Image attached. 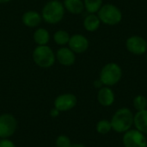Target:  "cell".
<instances>
[{
    "label": "cell",
    "instance_id": "6da1fadb",
    "mask_svg": "<svg viewBox=\"0 0 147 147\" xmlns=\"http://www.w3.org/2000/svg\"><path fill=\"white\" fill-rule=\"evenodd\" d=\"M134 115L132 111L127 108L120 109L115 112L112 120V129L117 133H126L130 130L134 124Z\"/></svg>",
    "mask_w": 147,
    "mask_h": 147
},
{
    "label": "cell",
    "instance_id": "7a4b0ae2",
    "mask_svg": "<svg viewBox=\"0 0 147 147\" xmlns=\"http://www.w3.org/2000/svg\"><path fill=\"white\" fill-rule=\"evenodd\" d=\"M65 15V7L58 0H51L46 3L42 9V18L48 23L59 22Z\"/></svg>",
    "mask_w": 147,
    "mask_h": 147
},
{
    "label": "cell",
    "instance_id": "3957f363",
    "mask_svg": "<svg viewBox=\"0 0 147 147\" xmlns=\"http://www.w3.org/2000/svg\"><path fill=\"white\" fill-rule=\"evenodd\" d=\"M122 71L121 66L114 62L105 65L100 72V80L103 85L112 86L116 84L121 78Z\"/></svg>",
    "mask_w": 147,
    "mask_h": 147
},
{
    "label": "cell",
    "instance_id": "277c9868",
    "mask_svg": "<svg viewBox=\"0 0 147 147\" xmlns=\"http://www.w3.org/2000/svg\"><path fill=\"white\" fill-rule=\"evenodd\" d=\"M98 17L102 22L107 25H116L122 20L121 9L114 4L108 3L101 7L98 11Z\"/></svg>",
    "mask_w": 147,
    "mask_h": 147
},
{
    "label": "cell",
    "instance_id": "5b68a950",
    "mask_svg": "<svg viewBox=\"0 0 147 147\" xmlns=\"http://www.w3.org/2000/svg\"><path fill=\"white\" fill-rule=\"evenodd\" d=\"M33 59L38 66L48 68L53 65L55 55L53 51L47 45L38 46L33 52Z\"/></svg>",
    "mask_w": 147,
    "mask_h": 147
},
{
    "label": "cell",
    "instance_id": "8992f818",
    "mask_svg": "<svg viewBox=\"0 0 147 147\" xmlns=\"http://www.w3.org/2000/svg\"><path fill=\"white\" fill-rule=\"evenodd\" d=\"M122 140L125 147H147V140L145 134L137 129L127 131Z\"/></svg>",
    "mask_w": 147,
    "mask_h": 147
},
{
    "label": "cell",
    "instance_id": "52a82bcc",
    "mask_svg": "<svg viewBox=\"0 0 147 147\" xmlns=\"http://www.w3.org/2000/svg\"><path fill=\"white\" fill-rule=\"evenodd\" d=\"M17 127V121L16 118L9 114H3L0 115V138L8 139L11 137Z\"/></svg>",
    "mask_w": 147,
    "mask_h": 147
},
{
    "label": "cell",
    "instance_id": "ba28073f",
    "mask_svg": "<svg viewBox=\"0 0 147 147\" xmlns=\"http://www.w3.org/2000/svg\"><path fill=\"white\" fill-rule=\"evenodd\" d=\"M126 47L135 55H142L147 52V41L140 36L134 35L127 40Z\"/></svg>",
    "mask_w": 147,
    "mask_h": 147
},
{
    "label": "cell",
    "instance_id": "9c48e42d",
    "mask_svg": "<svg viewBox=\"0 0 147 147\" xmlns=\"http://www.w3.org/2000/svg\"><path fill=\"white\" fill-rule=\"evenodd\" d=\"M77 97L73 94L66 93L59 96L54 101L55 108L59 111H68L73 109L77 104Z\"/></svg>",
    "mask_w": 147,
    "mask_h": 147
},
{
    "label": "cell",
    "instance_id": "30bf717a",
    "mask_svg": "<svg viewBox=\"0 0 147 147\" xmlns=\"http://www.w3.org/2000/svg\"><path fill=\"white\" fill-rule=\"evenodd\" d=\"M68 43L70 49L77 53H82L85 52L89 47L88 39L85 36L79 34H74L71 37H70Z\"/></svg>",
    "mask_w": 147,
    "mask_h": 147
},
{
    "label": "cell",
    "instance_id": "8fae6325",
    "mask_svg": "<svg viewBox=\"0 0 147 147\" xmlns=\"http://www.w3.org/2000/svg\"><path fill=\"white\" fill-rule=\"evenodd\" d=\"M56 58L61 65L65 66H70L73 65L76 60L74 52L68 47L59 48L56 53Z\"/></svg>",
    "mask_w": 147,
    "mask_h": 147
},
{
    "label": "cell",
    "instance_id": "7c38bea8",
    "mask_svg": "<svg viewBox=\"0 0 147 147\" xmlns=\"http://www.w3.org/2000/svg\"><path fill=\"white\" fill-rule=\"evenodd\" d=\"M97 100L99 103L104 107L111 106L115 102V93L108 86L102 87L98 91Z\"/></svg>",
    "mask_w": 147,
    "mask_h": 147
},
{
    "label": "cell",
    "instance_id": "4fadbf2b",
    "mask_svg": "<svg viewBox=\"0 0 147 147\" xmlns=\"http://www.w3.org/2000/svg\"><path fill=\"white\" fill-rule=\"evenodd\" d=\"M41 22V16L37 11H27L22 16V22L29 28L37 27Z\"/></svg>",
    "mask_w": 147,
    "mask_h": 147
},
{
    "label": "cell",
    "instance_id": "5bb4252c",
    "mask_svg": "<svg viewBox=\"0 0 147 147\" xmlns=\"http://www.w3.org/2000/svg\"><path fill=\"white\" fill-rule=\"evenodd\" d=\"M134 124L137 130L140 131L144 134H147V109L138 111L134 115Z\"/></svg>",
    "mask_w": 147,
    "mask_h": 147
},
{
    "label": "cell",
    "instance_id": "9a60e30c",
    "mask_svg": "<svg viewBox=\"0 0 147 147\" xmlns=\"http://www.w3.org/2000/svg\"><path fill=\"white\" fill-rule=\"evenodd\" d=\"M100 23H101V21L98 16L95 14L88 15L84 20V27L89 32H94L97 30L98 28L100 27Z\"/></svg>",
    "mask_w": 147,
    "mask_h": 147
},
{
    "label": "cell",
    "instance_id": "2e32d148",
    "mask_svg": "<svg viewBox=\"0 0 147 147\" xmlns=\"http://www.w3.org/2000/svg\"><path fill=\"white\" fill-rule=\"evenodd\" d=\"M65 8L71 14L78 15L83 12L84 4L82 0H65Z\"/></svg>",
    "mask_w": 147,
    "mask_h": 147
},
{
    "label": "cell",
    "instance_id": "e0dca14e",
    "mask_svg": "<svg viewBox=\"0 0 147 147\" xmlns=\"http://www.w3.org/2000/svg\"><path fill=\"white\" fill-rule=\"evenodd\" d=\"M49 33L45 28H38L34 34V40L39 46H46L49 41Z\"/></svg>",
    "mask_w": 147,
    "mask_h": 147
},
{
    "label": "cell",
    "instance_id": "ac0fdd59",
    "mask_svg": "<svg viewBox=\"0 0 147 147\" xmlns=\"http://www.w3.org/2000/svg\"><path fill=\"white\" fill-rule=\"evenodd\" d=\"M84 8L90 14H95L99 11L102 6V0H84Z\"/></svg>",
    "mask_w": 147,
    "mask_h": 147
},
{
    "label": "cell",
    "instance_id": "d6986e66",
    "mask_svg": "<svg viewBox=\"0 0 147 147\" xmlns=\"http://www.w3.org/2000/svg\"><path fill=\"white\" fill-rule=\"evenodd\" d=\"M53 39L55 40V42L58 45H65L69 42L70 40V35L69 34L65 31V30H59L57 31L54 35H53Z\"/></svg>",
    "mask_w": 147,
    "mask_h": 147
},
{
    "label": "cell",
    "instance_id": "ffe728a7",
    "mask_svg": "<svg viewBox=\"0 0 147 147\" xmlns=\"http://www.w3.org/2000/svg\"><path fill=\"white\" fill-rule=\"evenodd\" d=\"M112 129L111 121L107 120H102L96 124V131L101 134H107Z\"/></svg>",
    "mask_w": 147,
    "mask_h": 147
},
{
    "label": "cell",
    "instance_id": "44dd1931",
    "mask_svg": "<svg viewBox=\"0 0 147 147\" xmlns=\"http://www.w3.org/2000/svg\"><path fill=\"white\" fill-rule=\"evenodd\" d=\"M134 106L138 111L145 110L147 108V99L141 95L137 96L134 99Z\"/></svg>",
    "mask_w": 147,
    "mask_h": 147
},
{
    "label": "cell",
    "instance_id": "7402d4cb",
    "mask_svg": "<svg viewBox=\"0 0 147 147\" xmlns=\"http://www.w3.org/2000/svg\"><path fill=\"white\" fill-rule=\"evenodd\" d=\"M55 143H56V146L57 147H70L71 146V140L65 135L59 136L57 138Z\"/></svg>",
    "mask_w": 147,
    "mask_h": 147
},
{
    "label": "cell",
    "instance_id": "603a6c76",
    "mask_svg": "<svg viewBox=\"0 0 147 147\" xmlns=\"http://www.w3.org/2000/svg\"><path fill=\"white\" fill-rule=\"evenodd\" d=\"M0 147H16L15 144L8 139H3L0 140Z\"/></svg>",
    "mask_w": 147,
    "mask_h": 147
},
{
    "label": "cell",
    "instance_id": "cb8c5ba5",
    "mask_svg": "<svg viewBox=\"0 0 147 147\" xmlns=\"http://www.w3.org/2000/svg\"><path fill=\"white\" fill-rule=\"evenodd\" d=\"M59 110H58L55 107L50 111V115L52 116V117H58L59 116Z\"/></svg>",
    "mask_w": 147,
    "mask_h": 147
},
{
    "label": "cell",
    "instance_id": "d4e9b609",
    "mask_svg": "<svg viewBox=\"0 0 147 147\" xmlns=\"http://www.w3.org/2000/svg\"><path fill=\"white\" fill-rule=\"evenodd\" d=\"M102 81L100 80V79H97V80H96L95 82H94V86L96 87V88H98V89H101L102 87Z\"/></svg>",
    "mask_w": 147,
    "mask_h": 147
},
{
    "label": "cell",
    "instance_id": "484cf974",
    "mask_svg": "<svg viewBox=\"0 0 147 147\" xmlns=\"http://www.w3.org/2000/svg\"><path fill=\"white\" fill-rule=\"evenodd\" d=\"M70 147H85L84 146H83V145H81V144H73V145H71Z\"/></svg>",
    "mask_w": 147,
    "mask_h": 147
},
{
    "label": "cell",
    "instance_id": "4316f807",
    "mask_svg": "<svg viewBox=\"0 0 147 147\" xmlns=\"http://www.w3.org/2000/svg\"><path fill=\"white\" fill-rule=\"evenodd\" d=\"M10 0H0V3H7L9 2Z\"/></svg>",
    "mask_w": 147,
    "mask_h": 147
},
{
    "label": "cell",
    "instance_id": "83f0119b",
    "mask_svg": "<svg viewBox=\"0 0 147 147\" xmlns=\"http://www.w3.org/2000/svg\"><path fill=\"white\" fill-rule=\"evenodd\" d=\"M146 59H147V55H146Z\"/></svg>",
    "mask_w": 147,
    "mask_h": 147
}]
</instances>
